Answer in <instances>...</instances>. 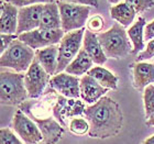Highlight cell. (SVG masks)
I'll return each mask as SVG.
<instances>
[{
	"label": "cell",
	"instance_id": "24",
	"mask_svg": "<svg viewBox=\"0 0 154 144\" xmlns=\"http://www.w3.org/2000/svg\"><path fill=\"white\" fill-rule=\"evenodd\" d=\"M145 118L149 119L154 115V85H150L143 91Z\"/></svg>",
	"mask_w": 154,
	"mask_h": 144
},
{
	"label": "cell",
	"instance_id": "13",
	"mask_svg": "<svg viewBox=\"0 0 154 144\" xmlns=\"http://www.w3.org/2000/svg\"><path fill=\"white\" fill-rule=\"evenodd\" d=\"M32 120L38 124L45 144H56L64 134V127L53 117Z\"/></svg>",
	"mask_w": 154,
	"mask_h": 144
},
{
	"label": "cell",
	"instance_id": "6",
	"mask_svg": "<svg viewBox=\"0 0 154 144\" xmlns=\"http://www.w3.org/2000/svg\"><path fill=\"white\" fill-rule=\"evenodd\" d=\"M56 2L58 5L60 13H61L62 30L65 33L84 29L89 17V7L73 5L64 1H56Z\"/></svg>",
	"mask_w": 154,
	"mask_h": 144
},
{
	"label": "cell",
	"instance_id": "35",
	"mask_svg": "<svg viewBox=\"0 0 154 144\" xmlns=\"http://www.w3.org/2000/svg\"><path fill=\"white\" fill-rule=\"evenodd\" d=\"M110 3H112V5H118V3L121 2V0H108Z\"/></svg>",
	"mask_w": 154,
	"mask_h": 144
},
{
	"label": "cell",
	"instance_id": "7",
	"mask_svg": "<svg viewBox=\"0 0 154 144\" xmlns=\"http://www.w3.org/2000/svg\"><path fill=\"white\" fill-rule=\"evenodd\" d=\"M12 128L24 144H38L43 142V135L38 124L21 109L17 110L13 115Z\"/></svg>",
	"mask_w": 154,
	"mask_h": 144
},
{
	"label": "cell",
	"instance_id": "9",
	"mask_svg": "<svg viewBox=\"0 0 154 144\" xmlns=\"http://www.w3.org/2000/svg\"><path fill=\"white\" fill-rule=\"evenodd\" d=\"M51 78V75H48L44 68L40 65V63L34 58L32 65L26 72L24 76V84L29 98L36 99L41 97L46 86L50 85Z\"/></svg>",
	"mask_w": 154,
	"mask_h": 144
},
{
	"label": "cell",
	"instance_id": "30",
	"mask_svg": "<svg viewBox=\"0 0 154 144\" xmlns=\"http://www.w3.org/2000/svg\"><path fill=\"white\" fill-rule=\"evenodd\" d=\"M18 38V34H1V54Z\"/></svg>",
	"mask_w": 154,
	"mask_h": 144
},
{
	"label": "cell",
	"instance_id": "10",
	"mask_svg": "<svg viewBox=\"0 0 154 144\" xmlns=\"http://www.w3.org/2000/svg\"><path fill=\"white\" fill-rule=\"evenodd\" d=\"M80 79L77 76L63 72L52 76L50 88L61 96L69 99H78L80 97Z\"/></svg>",
	"mask_w": 154,
	"mask_h": 144
},
{
	"label": "cell",
	"instance_id": "5",
	"mask_svg": "<svg viewBox=\"0 0 154 144\" xmlns=\"http://www.w3.org/2000/svg\"><path fill=\"white\" fill-rule=\"evenodd\" d=\"M85 31L86 29L84 28V29L65 33L64 38H62L61 43L58 45V64L56 74L65 72L66 67L78 55L79 51L82 50Z\"/></svg>",
	"mask_w": 154,
	"mask_h": 144
},
{
	"label": "cell",
	"instance_id": "20",
	"mask_svg": "<svg viewBox=\"0 0 154 144\" xmlns=\"http://www.w3.org/2000/svg\"><path fill=\"white\" fill-rule=\"evenodd\" d=\"M94 62L90 58V56L87 54V52L82 47V50L79 51L78 55L72 61V63L68 65L65 72L74 76H84L85 74H87L88 72L93 68Z\"/></svg>",
	"mask_w": 154,
	"mask_h": 144
},
{
	"label": "cell",
	"instance_id": "33",
	"mask_svg": "<svg viewBox=\"0 0 154 144\" xmlns=\"http://www.w3.org/2000/svg\"><path fill=\"white\" fill-rule=\"evenodd\" d=\"M142 144H154V134L151 135L150 138L145 139L144 141L142 142Z\"/></svg>",
	"mask_w": 154,
	"mask_h": 144
},
{
	"label": "cell",
	"instance_id": "22",
	"mask_svg": "<svg viewBox=\"0 0 154 144\" xmlns=\"http://www.w3.org/2000/svg\"><path fill=\"white\" fill-rule=\"evenodd\" d=\"M87 74L95 78L101 86L107 89H116L118 86V77L100 65L94 66Z\"/></svg>",
	"mask_w": 154,
	"mask_h": 144
},
{
	"label": "cell",
	"instance_id": "26",
	"mask_svg": "<svg viewBox=\"0 0 154 144\" xmlns=\"http://www.w3.org/2000/svg\"><path fill=\"white\" fill-rule=\"evenodd\" d=\"M125 2L132 7L137 13L144 12L154 7L153 0H125Z\"/></svg>",
	"mask_w": 154,
	"mask_h": 144
},
{
	"label": "cell",
	"instance_id": "27",
	"mask_svg": "<svg viewBox=\"0 0 154 144\" xmlns=\"http://www.w3.org/2000/svg\"><path fill=\"white\" fill-rule=\"evenodd\" d=\"M103 29V19L100 16H94L87 21V30L91 31L93 33L99 34L100 31Z\"/></svg>",
	"mask_w": 154,
	"mask_h": 144
},
{
	"label": "cell",
	"instance_id": "23",
	"mask_svg": "<svg viewBox=\"0 0 154 144\" xmlns=\"http://www.w3.org/2000/svg\"><path fill=\"white\" fill-rule=\"evenodd\" d=\"M69 131L75 135H84L88 134L89 132V122L83 117H73L68 124Z\"/></svg>",
	"mask_w": 154,
	"mask_h": 144
},
{
	"label": "cell",
	"instance_id": "11",
	"mask_svg": "<svg viewBox=\"0 0 154 144\" xmlns=\"http://www.w3.org/2000/svg\"><path fill=\"white\" fill-rule=\"evenodd\" d=\"M43 6L44 5H33L20 8L18 14V35L40 28Z\"/></svg>",
	"mask_w": 154,
	"mask_h": 144
},
{
	"label": "cell",
	"instance_id": "16",
	"mask_svg": "<svg viewBox=\"0 0 154 144\" xmlns=\"http://www.w3.org/2000/svg\"><path fill=\"white\" fill-rule=\"evenodd\" d=\"M83 48L87 52V54L89 55L90 58L93 60L94 64L103 65L108 60V57L106 56L103 50V46L100 44L99 40H98L97 34L87 29L85 31V34H84Z\"/></svg>",
	"mask_w": 154,
	"mask_h": 144
},
{
	"label": "cell",
	"instance_id": "29",
	"mask_svg": "<svg viewBox=\"0 0 154 144\" xmlns=\"http://www.w3.org/2000/svg\"><path fill=\"white\" fill-rule=\"evenodd\" d=\"M152 57H154V38L151 40V41H149L148 45L144 48V51L141 52L140 54H138L137 62H145Z\"/></svg>",
	"mask_w": 154,
	"mask_h": 144
},
{
	"label": "cell",
	"instance_id": "17",
	"mask_svg": "<svg viewBox=\"0 0 154 144\" xmlns=\"http://www.w3.org/2000/svg\"><path fill=\"white\" fill-rule=\"evenodd\" d=\"M35 60L40 63V65L44 68L48 75L54 76L56 74L58 64V46L51 45L48 47L36 50Z\"/></svg>",
	"mask_w": 154,
	"mask_h": 144
},
{
	"label": "cell",
	"instance_id": "31",
	"mask_svg": "<svg viewBox=\"0 0 154 144\" xmlns=\"http://www.w3.org/2000/svg\"><path fill=\"white\" fill-rule=\"evenodd\" d=\"M57 1H64V2L73 3V5H80V6H91L97 8L99 2L98 0H57Z\"/></svg>",
	"mask_w": 154,
	"mask_h": 144
},
{
	"label": "cell",
	"instance_id": "19",
	"mask_svg": "<svg viewBox=\"0 0 154 144\" xmlns=\"http://www.w3.org/2000/svg\"><path fill=\"white\" fill-rule=\"evenodd\" d=\"M146 26L145 19L143 17H139V19L135 21L130 29L127 31L129 38L131 40L133 44V54H140L141 52L144 51V28Z\"/></svg>",
	"mask_w": 154,
	"mask_h": 144
},
{
	"label": "cell",
	"instance_id": "8",
	"mask_svg": "<svg viewBox=\"0 0 154 144\" xmlns=\"http://www.w3.org/2000/svg\"><path fill=\"white\" fill-rule=\"evenodd\" d=\"M65 32L62 29L58 30H46L38 28L30 32L22 33L18 35V38L33 50H40L51 45H56L61 43L62 38H64Z\"/></svg>",
	"mask_w": 154,
	"mask_h": 144
},
{
	"label": "cell",
	"instance_id": "34",
	"mask_svg": "<svg viewBox=\"0 0 154 144\" xmlns=\"http://www.w3.org/2000/svg\"><path fill=\"white\" fill-rule=\"evenodd\" d=\"M146 125H149V127H154V115H151L149 119H146Z\"/></svg>",
	"mask_w": 154,
	"mask_h": 144
},
{
	"label": "cell",
	"instance_id": "28",
	"mask_svg": "<svg viewBox=\"0 0 154 144\" xmlns=\"http://www.w3.org/2000/svg\"><path fill=\"white\" fill-rule=\"evenodd\" d=\"M6 1L20 8L33 6V5H45V3L55 2V0H6Z\"/></svg>",
	"mask_w": 154,
	"mask_h": 144
},
{
	"label": "cell",
	"instance_id": "32",
	"mask_svg": "<svg viewBox=\"0 0 154 144\" xmlns=\"http://www.w3.org/2000/svg\"><path fill=\"white\" fill-rule=\"evenodd\" d=\"M154 38V20L150 23H146L144 28V40L151 41Z\"/></svg>",
	"mask_w": 154,
	"mask_h": 144
},
{
	"label": "cell",
	"instance_id": "14",
	"mask_svg": "<svg viewBox=\"0 0 154 144\" xmlns=\"http://www.w3.org/2000/svg\"><path fill=\"white\" fill-rule=\"evenodd\" d=\"M19 10L14 5L1 0L0 5V31L1 34H17Z\"/></svg>",
	"mask_w": 154,
	"mask_h": 144
},
{
	"label": "cell",
	"instance_id": "18",
	"mask_svg": "<svg viewBox=\"0 0 154 144\" xmlns=\"http://www.w3.org/2000/svg\"><path fill=\"white\" fill-rule=\"evenodd\" d=\"M41 29L58 30L62 29L61 13L57 2L45 3L43 6V12L41 17Z\"/></svg>",
	"mask_w": 154,
	"mask_h": 144
},
{
	"label": "cell",
	"instance_id": "2",
	"mask_svg": "<svg viewBox=\"0 0 154 144\" xmlns=\"http://www.w3.org/2000/svg\"><path fill=\"white\" fill-rule=\"evenodd\" d=\"M22 73L2 71L0 75V100L3 106H21L26 103L28 91Z\"/></svg>",
	"mask_w": 154,
	"mask_h": 144
},
{
	"label": "cell",
	"instance_id": "3",
	"mask_svg": "<svg viewBox=\"0 0 154 144\" xmlns=\"http://www.w3.org/2000/svg\"><path fill=\"white\" fill-rule=\"evenodd\" d=\"M97 36L108 58L120 60L132 53L133 47L129 42L128 33L125 26L119 23H115L109 30L97 34Z\"/></svg>",
	"mask_w": 154,
	"mask_h": 144
},
{
	"label": "cell",
	"instance_id": "1",
	"mask_svg": "<svg viewBox=\"0 0 154 144\" xmlns=\"http://www.w3.org/2000/svg\"><path fill=\"white\" fill-rule=\"evenodd\" d=\"M89 122L88 135L94 139H108L121 131L123 115L119 105L109 97H103L97 103L87 106L84 111Z\"/></svg>",
	"mask_w": 154,
	"mask_h": 144
},
{
	"label": "cell",
	"instance_id": "15",
	"mask_svg": "<svg viewBox=\"0 0 154 144\" xmlns=\"http://www.w3.org/2000/svg\"><path fill=\"white\" fill-rule=\"evenodd\" d=\"M133 73V85L138 90L144 91L154 84V64L148 62H137L131 66Z\"/></svg>",
	"mask_w": 154,
	"mask_h": 144
},
{
	"label": "cell",
	"instance_id": "21",
	"mask_svg": "<svg viewBox=\"0 0 154 144\" xmlns=\"http://www.w3.org/2000/svg\"><path fill=\"white\" fill-rule=\"evenodd\" d=\"M134 9L130 7L128 3L120 2L118 5H115L110 8V16L113 20L117 21V23L121 24L122 26H130L135 18Z\"/></svg>",
	"mask_w": 154,
	"mask_h": 144
},
{
	"label": "cell",
	"instance_id": "4",
	"mask_svg": "<svg viewBox=\"0 0 154 144\" xmlns=\"http://www.w3.org/2000/svg\"><path fill=\"white\" fill-rule=\"evenodd\" d=\"M34 58V50L17 38L1 54L0 65L2 68H10L16 73H23L29 69Z\"/></svg>",
	"mask_w": 154,
	"mask_h": 144
},
{
	"label": "cell",
	"instance_id": "25",
	"mask_svg": "<svg viewBox=\"0 0 154 144\" xmlns=\"http://www.w3.org/2000/svg\"><path fill=\"white\" fill-rule=\"evenodd\" d=\"M0 144H24L21 139L18 138L16 132L9 128H2L0 131Z\"/></svg>",
	"mask_w": 154,
	"mask_h": 144
},
{
	"label": "cell",
	"instance_id": "12",
	"mask_svg": "<svg viewBox=\"0 0 154 144\" xmlns=\"http://www.w3.org/2000/svg\"><path fill=\"white\" fill-rule=\"evenodd\" d=\"M80 97L84 103L93 105L105 97L108 90L103 87L95 78L86 74L80 78Z\"/></svg>",
	"mask_w": 154,
	"mask_h": 144
}]
</instances>
